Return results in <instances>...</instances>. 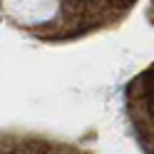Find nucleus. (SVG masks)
I'll list each match as a JSON object with an SVG mask.
<instances>
[{"mask_svg": "<svg viewBox=\"0 0 154 154\" xmlns=\"http://www.w3.org/2000/svg\"><path fill=\"white\" fill-rule=\"evenodd\" d=\"M149 104H152V109H154V94H152V97H149Z\"/></svg>", "mask_w": 154, "mask_h": 154, "instance_id": "obj_1", "label": "nucleus"}, {"mask_svg": "<svg viewBox=\"0 0 154 154\" xmlns=\"http://www.w3.org/2000/svg\"><path fill=\"white\" fill-rule=\"evenodd\" d=\"M149 75H152V77H154V67H152V72H149Z\"/></svg>", "mask_w": 154, "mask_h": 154, "instance_id": "obj_2", "label": "nucleus"}]
</instances>
